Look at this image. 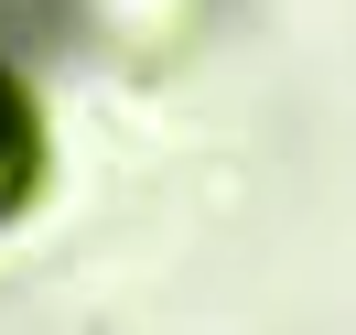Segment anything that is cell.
<instances>
[{
  "label": "cell",
  "mask_w": 356,
  "mask_h": 335,
  "mask_svg": "<svg viewBox=\"0 0 356 335\" xmlns=\"http://www.w3.org/2000/svg\"><path fill=\"white\" fill-rule=\"evenodd\" d=\"M22 195H33V109L0 76V205H22Z\"/></svg>",
  "instance_id": "6da1fadb"
}]
</instances>
